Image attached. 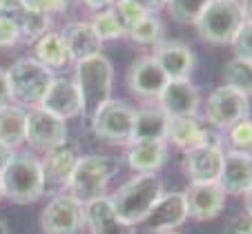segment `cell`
Instances as JSON below:
<instances>
[{"mask_svg":"<svg viewBox=\"0 0 252 234\" xmlns=\"http://www.w3.org/2000/svg\"><path fill=\"white\" fill-rule=\"evenodd\" d=\"M0 181H2L5 199H9L11 203H18V205L33 203V201H38L45 194L40 161L36 156H32V154L14 152L11 161L0 172Z\"/></svg>","mask_w":252,"mask_h":234,"instance_id":"cell-4","label":"cell"},{"mask_svg":"<svg viewBox=\"0 0 252 234\" xmlns=\"http://www.w3.org/2000/svg\"><path fill=\"white\" fill-rule=\"evenodd\" d=\"M167 123H170V116L161 107L134 110L132 143L134 141H165Z\"/></svg>","mask_w":252,"mask_h":234,"instance_id":"cell-24","label":"cell"},{"mask_svg":"<svg viewBox=\"0 0 252 234\" xmlns=\"http://www.w3.org/2000/svg\"><path fill=\"white\" fill-rule=\"evenodd\" d=\"M2 14L14 18L16 27H18V33H20V40H25V43H36L40 36H45V33L49 31V16L47 14L25 9V7H18V9H11V11H2Z\"/></svg>","mask_w":252,"mask_h":234,"instance_id":"cell-27","label":"cell"},{"mask_svg":"<svg viewBox=\"0 0 252 234\" xmlns=\"http://www.w3.org/2000/svg\"><path fill=\"white\" fill-rule=\"evenodd\" d=\"M18 40H20V33H18L14 18L0 11V47H11Z\"/></svg>","mask_w":252,"mask_h":234,"instance_id":"cell-36","label":"cell"},{"mask_svg":"<svg viewBox=\"0 0 252 234\" xmlns=\"http://www.w3.org/2000/svg\"><path fill=\"white\" fill-rule=\"evenodd\" d=\"M0 199H5V194H2V181H0Z\"/></svg>","mask_w":252,"mask_h":234,"instance_id":"cell-46","label":"cell"},{"mask_svg":"<svg viewBox=\"0 0 252 234\" xmlns=\"http://www.w3.org/2000/svg\"><path fill=\"white\" fill-rule=\"evenodd\" d=\"M225 234H252V216L248 212L232 216L225 228Z\"/></svg>","mask_w":252,"mask_h":234,"instance_id":"cell-37","label":"cell"},{"mask_svg":"<svg viewBox=\"0 0 252 234\" xmlns=\"http://www.w3.org/2000/svg\"><path fill=\"white\" fill-rule=\"evenodd\" d=\"M33 54H36L33 58L47 69H61V67H65L69 62V54H67L63 33L52 31V29L33 43Z\"/></svg>","mask_w":252,"mask_h":234,"instance_id":"cell-26","label":"cell"},{"mask_svg":"<svg viewBox=\"0 0 252 234\" xmlns=\"http://www.w3.org/2000/svg\"><path fill=\"white\" fill-rule=\"evenodd\" d=\"M188 219V205L183 192H163L161 199L152 205L148 216L143 219V225L152 232H170L176 230Z\"/></svg>","mask_w":252,"mask_h":234,"instance_id":"cell-16","label":"cell"},{"mask_svg":"<svg viewBox=\"0 0 252 234\" xmlns=\"http://www.w3.org/2000/svg\"><path fill=\"white\" fill-rule=\"evenodd\" d=\"M188 216L194 221H212L221 214L225 205V192L219 183H190L183 192Z\"/></svg>","mask_w":252,"mask_h":234,"instance_id":"cell-13","label":"cell"},{"mask_svg":"<svg viewBox=\"0 0 252 234\" xmlns=\"http://www.w3.org/2000/svg\"><path fill=\"white\" fill-rule=\"evenodd\" d=\"M7 81H9L11 100H16V105L32 110L40 105L45 91L54 81V74L36 58H18L7 69Z\"/></svg>","mask_w":252,"mask_h":234,"instance_id":"cell-5","label":"cell"},{"mask_svg":"<svg viewBox=\"0 0 252 234\" xmlns=\"http://www.w3.org/2000/svg\"><path fill=\"white\" fill-rule=\"evenodd\" d=\"M158 234H181V232H176V230H170V232H158Z\"/></svg>","mask_w":252,"mask_h":234,"instance_id":"cell-45","label":"cell"},{"mask_svg":"<svg viewBox=\"0 0 252 234\" xmlns=\"http://www.w3.org/2000/svg\"><path fill=\"white\" fill-rule=\"evenodd\" d=\"M45 234H81L85 228V205L69 194H56L40 214Z\"/></svg>","mask_w":252,"mask_h":234,"instance_id":"cell-9","label":"cell"},{"mask_svg":"<svg viewBox=\"0 0 252 234\" xmlns=\"http://www.w3.org/2000/svg\"><path fill=\"white\" fill-rule=\"evenodd\" d=\"M0 234H9V232H7V225H5V221H2V219H0Z\"/></svg>","mask_w":252,"mask_h":234,"instance_id":"cell-44","label":"cell"},{"mask_svg":"<svg viewBox=\"0 0 252 234\" xmlns=\"http://www.w3.org/2000/svg\"><path fill=\"white\" fill-rule=\"evenodd\" d=\"M152 58L158 62L167 81H181V78H190L196 67V56L190 49V45L181 43V40H163L157 43Z\"/></svg>","mask_w":252,"mask_h":234,"instance_id":"cell-14","label":"cell"},{"mask_svg":"<svg viewBox=\"0 0 252 234\" xmlns=\"http://www.w3.org/2000/svg\"><path fill=\"white\" fill-rule=\"evenodd\" d=\"M112 9H114L116 16L121 18L125 31H129V29H132L141 18H145L148 14H152L148 7L143 5L141 0H116Z\"/></svg>","mask_w":252,"mask_h":234,"instance_id":"cell-33","label":"cell"},{"mask_svg":"<svg viewBox=\"0 0 252 234\" xmlns=\"http://www.w3.org/2000/svg\"><path fill=\"white\" fill-rule=\"evenodd\" d=\"M167 147L165 141H134L127 149V165L138 174L157 172L165 163Z\"/></svg>","mask_w":252,"mask_h":234,"instance_id":"cell-23","label":"cell"},{"mask_svg":"<svg viewBox=\"0 0 252 234\" xmlns=\"http://www.w3.org/2000/svg\"><path fill=\"white\" fill-rule=\"evenodd\" d=\"M63 40H65L69 60H74V62L96 56V54H100V47H103V40L94 31L92 23H85V20L67 25L63 29Z\"/></svg>","mask_w":252,"mask_h":234,"instance_id":"cell-20","label":"cell"},{"mask_svg":"<svg viewBox=\"0 0 252 234\" xmlns=\"http://www.w3.org/2000/svg\"><path fill=\"white\" fill-rule=\"evenodd\" d=\"M243 25L239 0H210L194 23L199 38L210 45H230Z\"/></svg>","mask_w":252,"mask_h":234,"instance_id":"cell-6","label":"cell"},{"mask_svg":"<svg viewBox=\"0 0 252 234\" xmlns=\"http://www.w3.org/2000/svg\"><path fill=\"white\" fill-rule=\"evenodd\" d=\"M11 156H14V149L0 143V172H2V170H5V165L11 161Z\"/></svg>","mask_w":252,"mask_h":234,"instance_id":"cell-40","label":"cell"},{"mask_svg":"<svg viewBox=\"0 0 252 234\" xmlns=\"http://www.w3.org/2000/svg\"><path fill=\"white\" fill-rule=\"evenodd\" d=\"M92 27L98 33V38L103 40H119L123 36H127L121 18L116 16L114 9H105V11H96V16L92 18Z\"/></svg>","mask_w":252,"mask_h":234,"instance_id":"cell-29","label":"cell"},{"mask_svg":"<svg viewBox=\"0 0 252 234\" xmlns=\"http://www.w3.org/2000/svg\"><path fill=\"white\" fill-rule=\"evenodd\" d=\"M183 158V172L190 183H217L223 165V149L217 139L205 141L199 147L188 149Z\"/></svg>","mask_w":252,"mask_h":234,"instance_id":"cell-10","label":"cell"},{"mask_svg":"<svg viewBox=\"0 0 252 234\" xmlns=\"http://www.w3.org/2000/svg\"><path fill=\"white\" fill-rule=\"evenodd\" d=\"M201 103V94L190 83V78H181V81H167L165 87L158 94V107L165 112L170 118H179V116H196Z\"/></svg>","mask_w":252,"mask_h":234,"instance_id":"cell-15","label":"cell"},{"mask_svg":"<svg viewBox=\"0 0 252 234\" xmlns=\"http://www.w3.org/2000/svg\"><path fill=\"white\" fill-rule=\"evenodd\" d=\"M76 161H78V147L74 143H69V141L47 149V156L40 161L43 192L58 194V192L67 190V183H69V176L74 172Z\"/></svg>","mask_w":252,"mask_h":234,"instance_id":"cell-11","label":"cell"},{"mask_svg":"<svg viewBox=\"0 0 252 234\" xmlns=\"http://www.w3.org/2000/svg\"><path fill=\"white\" fill-rule=\"evenodd\" d=\"M228 145L230 152H237L252 158V118H243L230 127Z\"/></svg>","mask_w":252,"mask_h":234,"instance_id":"cell-32","label":"cell"},{"mask_svg":"<svg viewBox=\"0 0 252 234\" xmlns=\"http://www.w3.org/2000/svg\"><path fill=\"white\" fill-rule=\"evenodd\" d=\"M11 100V94H9V81H7V72L0 69V107L7 105Z\"/></svg>","mask_w":252,"mask_h":234,"instance_id":"cell-38","label":"cell"},{"mask_svg":"<svg viewBox=\"0 0 252 234\" xmlns=\"http://www.w3.org/2000/svg\"><path fill=\"white\" fill-rule=\"evenodd\" d=\"M67 0H20V7L25 9H32V11H40V14H61L65 11Z\"/></svg>","mask_w":252,"mask_h":234,"instance_id":"cell-35","label":"cell"},{"mask_svg":"<svg viewBox=\"0 0 252 234\" xmlns=\"http://www.w3.org/2000/svg\"><path fill=\"white\" fill-rule=\"evenodd\" d=\"M250 114V96L232 85H221L205 100V118L219 129H230Z\"/></svg>","mask_w":252,"mask_h":234,"instance_id":"cell-8","label":"cell"},{"mask_svg":"<svg viewBox=\"0 0 252 234\" xmlns=\"http://www.w3.org/2000/svg\"><path fill=\"white\" fill-rule=\"evenodd\" d=\"M127 36L138 45H157L163 36L161 18H157L154 14H148L145 18H141L132 29H129Z\"/></svg>","mask_w":252,"mask_h":234,"instance_id":"cell-30","label":"cell"},{"mask_svg":"<svg viewBox=\"0 0 252 234\" xmlns=\"http://www.w3.org/2000/svg\"><path fill=\"white\" fill-rule=\"evenodd\" d=\"M25 132H27V112L11 103L0 107V143L16 149L25 143Z\"/></svg>","mask_w":252,"mask_h":234,"instance_id":"cell-25","label":"cell"},{"mask_svg":"<svg viewBox=\"0 0 252 234\" xmlns=\"http://www.w3.org/2000/svg\"><path fill=\"white\" fill-rule=\"evenodd\" d=\"M210 139L212 136L205 132V127L199 123L196 116H179V118H170V123H167L165 141L176 145L181 152L199 147V145H203Z\"/></svg>","mask_w":252,"mask_h":234,"instance_id":"cell-22","label":"cell"},{"mask_svg":"<svg viewBox=\"0 0 252 234\" xmlns=\"http://www.w3.org/2000/svg\"><path fill=\"white\" fill-rule=\"evenodd\" d=\"M219 183L225 194H246L252 187V158L237 152L223 154V165H221Z\"/></svg>","mask_w":252,"mask_h":234,"instance_id":"cell-21","label":"cell"},{"mask_svg":"<svg viewBox=\"0 0 252 234\" xmlns=\"http://www.w3.org/2000/svg\"><path fill=\"white\" fill-rule=\"evenodd\" d=\"M25 141L38 149H52L67 141V123L58 116L49 114L43 107H32L27 112V132Z\"/></svg>","mask_w":252,"mask_h":234,"instance_id":"cell-12","label":"cell"},{"mask_svg":"<svg viewBox=\"0 0 252 234\" xmlns=\"http://www.w3.org/2000/svg\"><path fill=\"white\" fill-rule=\"evenodd\" d=\"M223 78L228 85L241 89L246 96H252V62L232 58L223 69Z\"/></svg>","mask_w":252,"mask_h":234,"instance_id":"cell-31","label":"cell"},{"mask_svg":"<svg viewBox=\"0 0 252 234\" xmlns=\"http://www.w3.org/2000/svg\"><path fill=\"white\" fill-rule=\"evenodd\" d=\"M239 2H241L243 23H252V0H239Z\"/></svg>","mask_w":252,"mask_h":234,"instance_id":"cell-41","label":"cell"},{"mask_svg":"<svg viewBox=\"0 0 252 234\" xmlns=\"http://www.w3.org/2000/svg\"><path fill=\"white\" fill-rule=\"evenodd\" d=\"M243 205H246V212H248V214L252 216V187L246 192V194H243Z\"/></svg>","mask_w":252,"mask_h":234,"instance_id":"cell-43","label":"cell"},{"mask_svg":"<svg viewBox=\"0 0 252 234\" xmlns=\"http://www.w3.org/2000/svg\"><path fill=\"white\" fill-rule=\"evenodd\" d=\"M230 45L234 49V58L252 62V23H243Z\"/></svg>","mask_w":252,"mask_h":234,"instance_id":"cell-34","label":"cell"},{"mask_svg":"<svg viewBox=\"0 0 252 234\" xmlns=\"http://www.w3.org/2000/svg\"><path fill=\"white\" fill-rule=\"evenodd\" d=\"M38 107H43L49 114L58 116L63 120L78 116L83 112V100L76 83L69 81V78H54Z\"/></svg>","mask_w":252,"mask_h":234,"instance_id":"cell-17","label":"cell"},{"mask_svg":"<svg viewBox=\"0 0 252 234\" xmlns=\"http://www.w3.org/2000/svg\"><path fill=\"white\" fill-rule=\"evenodd\" d=\"M20 7V0H0V11H11V9H18Z\"/></svg>","mask_w":252,"mask_h":234,"instance_id":"cell-42","label":"cell"},{"mask_svg":"<svg viewBox=\"0 0 252 234\" xmlns=\"http://www.w3.org/2000/svg\"><path fill=\"white\" fill-rule=\"evenodd\" d=\"M85 225L90 234H136L134 225L125 223L116 214L110 196H100L85 203Z\"/></svg>","mask_w":252,"mask_h":234,"instance_id":"cell-19","label":"cell"},{"mask_svg":"<svg viewBox=\"0 0 252 234\" xmlns=\"http://www.w3.org/2000/svg\"><path fill=\"white\" fill-rule=\"evenodd\" d=\"M76 83L83 100L85 120H92V116L98 112L100 105H105L112 98V83H114V67L112 60L103 54H96L92 58L76 62Z\"/></svg>","mask_w":252,"mask_h":234,"instance_id":"cell-2","label":"cell"},{"mask_svg":"<svg viewBox=\"0 0 252 234\" xmlns=\"http://www.w3.org/2000/svg\"><path fill=\"white\" fill-rule=\"evenodd\" d=\"M119 167L121 161L114 156H105V154L78 156L69 183H67V194L83 205L100 199V196H105L110 181L119 174Z\"/></svg>","mask_w":252,"mask_h":234,"instance_id":"cell-1","label":"cell"},{"mask_svg":"<svg viewBox=\"0 0 252 234\" xmlns=\"http://www.w3.org/2000/svg\"><path fill=\"white\" fill-rule=\"evenodd\" d=\"M208 5L210 0H165L163 2L172 20H176L179 25H194Z\"/></svg>","mask_w":252,"mask_h":234,"instance_id":"cell-28","label":"cell"},{"mask_svg":"<svg viewBox=\"0 0 252 234\" xmlns=\"http://www.w3.org/2000/svg\"><path fill=\"white\" fill-rule=\"evenodd\" d=\"M165 83L167 76L152 56H141L129 65L127 87L132 89V94L141 96V98H158Z\"/></svg>","mask_w":252,"mask_h":234,"instance_id":"cell-18","label":"cell"},{"mask_svg":"<svg viewBox=\"0 0 252 234\" xmlns=\"http://www.w3.org/2000/svg\"><path fill=\"white\" fill-rule=\"evenodd\" d=\"M83 2L92 11H105V9H112L116 0H83Z\"/></svg>","mask_w":252,"mask_h":234,"instance_id":"cell-39","label":"cell"},{"mask_svg":"<svg viewBox=\"0 0 252 234\" xmlns=\"http://www.w3.org/2000/svg\"><path fill=\"white\" fill-rule=\"evenodd\" d=\"M90 125L100 141L114 145H129L134 129V110L125 105L123 100L110 98L92 116Z\"/></svg>","mask_w":252,"mask_h":234,"instance_id":"cell-7","label":"cell"},{"mask_svg":"<svg viewBox=\"0 0 252 234\" xmlns=\"http://www.w3.org/2000/svg\"><path fill=\"white\" fill-rule=\"evenodd\" d=\"M161 194H163V181L154 172H150V174H136L127 183H123L114 192V196H110V201L114 205L116 214L125 223L136 225L143 223V219L148 216V212L152 210L154 203L161 199Z\"/></svg>","mask_w":252,"mask_h":234,"instance_id":"cell-3","label":"cell"}]
</instances>
